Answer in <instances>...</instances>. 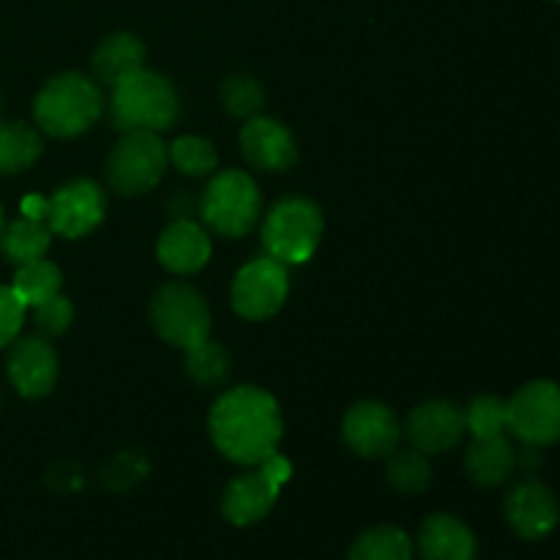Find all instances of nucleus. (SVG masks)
Wrapping results in <instances>:
<instances>
[{"mask_svg":"<svg viewBox=\"0 0 560 560\" xmlns=\"http://www.w3.org/2000/svg\"><path fill=\"white\" fill-rule=\"evenodd\" d=\"M211 441L230 463L257 468L282 441L284 421L279 402L257 386H235L219 394L208 413Z\"/></svg>","mask_w":560,"mask_h":560,"instance_id":"obj_1","label":"nucleus"},{"mask_svg":"<svg viewBox=\"0 0 560 560\" xmlns=\"http://www.w3.org/2000/svg\"><path fill=\"white\" fill-rule=\"evenodd\" d=\"M104 96L96 80L77 71L52 77L33 98V118L38 129L58 140L80 137L102 118Z\"/></svg>","mask_w":560,"mask_h":560,"instance_id":"obj_2","label":"nucleus"},{"mask_svg":"<svg viewBox=\"0 0 560 560\" xmlns=\"http://www.w3.org/2000/svg\"><path fill=\"white\" fill-rule=\"evenodd\" d=\"M109 91V124L118 131L159 135L180 115V98L173 82L151 69H140Z\"/></svg>","mask_w":560,"mask_h":560,"instance_id":"obj_3","label":"nucleus"},{"mask_svg":"<svg viewBox=\"0 0 560 560\" xmlns=\"http://www.w3.org/2000/svg\"><path fill=\"white\" fill-rule=\"evenodd\" d=\"M323 211L310 197H284L266 213L260 228L262 249L282 266L312 260L323 241Z\"/></svg>","mask_w":560,"mask_h":560,"instance_id":"obj_4","label":"nucleus"},{"mask_svg":"<svg viewBox=\"0 0 560 560\" xmlns=\"http://www.w3.org/2000/svg\"><path fill=\"white\" fill-rule=\"evenodd\" d=\"M260 189L244 170H222L208 180L197 211L206 228L224 238H244L260 219Z\"/></svg>","mask_w":560,"mask_h":560,"instance_id":"obj_5","label":"nucleus"},{"mask_svg":"<svg viewBox=\"0 0 560 560\" xmlns=\"http://www.w3.org/2000/svg\"><path fill=\"white\" fill-rule=\"evenodd\" d=\"M170 153L153 131H124L107 156L109 186L124 197H140L156 189L167 173Z\"/></svg>","mask_w":560,"mask_h":560,"instance_id":"obj_6","label":"nucleus"},{"mask_svg":"<svg viewBox=\"0 0 560 560\" xmlns=\"http://www.w3.org/2000/svg\"><path fill=\"white\" fill-rule=\"evenodd\" d=\"M151 323L164 342L189 350L211 334V310L191 284L170 282L153 295Z\"/></svg>","mask_w":560,"mask_h":560,"instance_id":"obj_7","label":"nucleus"},{"mask_svg":"<svg viewBox=\"0 0 560 560\" xmlns=\"http://www.w3.org/2000/svg\"><path fill=\"white\" fill-rule=\"evenodd\" d=\"M290 293L288 266L262 255L241 266L230 288V304L244 320H268L284 306Z\"/></svg>","mask_w":560,"mask_h":560,"instance_id":"obj_8","label":"nucleus"},{"mask_svg":"<svg viewBox=\"0 0 560 560\" xmlns=\"http://www.w3.org/2000/svg\"><path fill=\"white\" fill-rule=\"evenodd\" d=\"M506 430L525 446H550L560 441V386L534 381L506 402Z\"/></svg>","mask_w":560,"mask_h":560,"instance_id":"obj_9","label":"nucleus"},{"mask_svg":"<svg viewBox=\"0 0 560 560\" xmlns=\"http://www.w3.org/2000/svg\"><path fill=\"white\" fill-rule=\"evenodd\" d=\"M104 213H107V197L102 186L91 178H74L47 197L44 222L52 233L74 241L91 235L104 222Z\"/></svg>","mask_w":560,"mask_h":560,"instance_id":"obj_10","label":"nucleus"},{"mask_svg":"<svg viewBox=\"0 0 560 560\" xmlns=\"http://www.w3.org/2000/svg\"><path fill=\"white\" fill-rule=\"evenodd\" d=\"M342 438L350 452H355L359 457H392L397 452L399 441H402V424H399L388 405L364 399V402H355L345 413Z\"/></svg>","mask_w":560,"mask_h":560,"instance_id":"obj_11","label":"nucleus"},{"mask_svg":"<svg viewBox=\"0 0 560 560\" xmlns=\"http://www.w3.org/2000/svg\"><path fill=\"white\" fill-rule=\"evenodd\" d=\"M402 435H408L410 446L419 448L427 457L448 452L465 435V408L448 399H430L410 410Z\"/></svg>","mask_w":560,"mask_h":560,"instance_id":"obj_12","label":"nucleus"},{"mask_svg":"<svg viewBox=\"0 0 560 560\" xmlns=\"http://www.w3.org/2000/svg\"><path fill=\"white\" fill-rule=\"evenodd\" d=\"M9 381L22 397L42 399L58 383V355H55L52 345L44 337H27L20 342H11L9 350Z\"/></svg>","mask_w":560,"mask_h":560,"instance_id":"obj_13","label":"nucleus"},{"mask_svg":"<svg viewBox=\"0 0 560 560\" xmlns=\"http://www.w3.org/2000/svg\"><path fill=\"white\" fill-rule=\"evenodd\" d=\"M241 151H244L246 162L262 173H284L299 159L293 131L282 120L266 118V115H255L246 120V126L241 129Z\"/></svg>","mask_w":560,"mask_h":560,"instance_id":"obj_14","label":"nucleus"},{"mask_svg":"<svg viewBox=\"0 0 560 560\" xmlns=\"http://www.w3.org/2000/svg\"><path fill=\"white\" fill-rule=\"evenodd\" d=\"M558 501L541 481L525 479L514 485L506 498V520L512 530L523 539H545L558 525Z\"/></svg>","mask_w":560,"mask_h":560,"instance_id":"obj_15","label":"nucleus"},{"mask_svg":"<svg viewBox=\"0 0 560 560\" xmlns=\"http://www.w3.org/2000/svg\"><path fill=\"white\" fill-rule=\"evenodd\" d=\"M156 257L170 273H197L211 260V235L191 219H173L159 235Z\"/></svg>","mask_w":560,"mask_h":560,"instance_id":"obj_16","label":"nucleus"},{"mask_svg":"<svg viewBox=\"0 0 560 560\" xmlns=\"http://www.w3.org/2000/svg\"><path fill=\"white\" fill-rule=\"evenodd\" d=\"M279 498V487L271 485L266 476L260 474V468L252 470V474L235 476L228 487H224L222 495V514L230 525H255L260 520H266L271 514L273 503Z\"/></svg>","mask_w":560,"mask_h":560,"instance_id":"obj_17","label":"nucleus"},{"mask_svg":"<svg viewBox=\"0 0 560 560\" xmlns=\"http://www.w3.org/2000/svg\"><path fill=\"white\" fill-rule=\"evenodd\" d=\"M421 560H476V536L452 514H432L419 530Z\"/></svg>","mask_w":560,"mask_h":560,"instance_id":"obj_18","label":"nucleus"},{"mask_svg":"<svg viewBox=\"0 0 560 560\" xmlns=\"http://www.w3.org/2000/svg\"><path fill=\"white\" fill-rule=\"evenodd\" d=\"M93 77L98 85H118L126 77L137 74L145 69V44L135 36V33H109L98 42L96 52H93Z\"/></svg>","mask_w":560,"mask_h":560,"instance_id":"obj_19","label":"nucleus"},{"mask_svg":"<svg viewBox=\"0 0 560 560\" xmlns=\"http://www.w3.org/2000/svg\"><path fill=\"white\" fill-rule=\"evenodd\" d=\"M465 468L474 485L498 487L509 481V476L517 468V452L506 435L474 438L465 454Z\"/></svg>","mask_w":560,"mask_h":560,"instance_id":"obj_20","label":"nucleus"},{"mask_svg":"<svg viewBox=\"0 0 560 560\" xmlns=\"http://www.w3.org/2000/svg\"><path fill=\"white\" fill-rule=\"evenodd\" d=\"M49 244H52V230L38 219L22 217L16 222L3 224L0 230V255L14 262L16 268L42 260L49 252Z\"/></svg>","mask_w":560,"mask_h":560,"instance_id":"obj_21","label":"nucleus"},{"mask_svg":"<svg viewBox=\"0 0 560 560\" xmlns=\"http://www.w3.org/2000/svg\"><path fill=\"white\" fill-rule=\"evenodd\" d=\"M42 137L25 120L0 124V175H16L31 170L42 156Z\"/></svg>","mask_w":560,"mask_h":560,"instance_id":"obj_22","label":"nucleus"},{"mask_svg":"<svg viewBox=\"0 0 560 560\" xmlns=\"http://www.w3.org/2000/svg\"><path fill=\"white\" fill-rule=\"evenodd\" d=\"M348 560H413V541L397 525H377L353 541Z\"/></svg>","mask_w":560,"mask_h":560,"instance_id":"obj_23","label":"nucleus"},{"mask_svg":"<svg viewBox=\"0 0 560 560\" xmlns=\"http://www.w3.org/2000/svg\"><path fill=\"white\" fill-rule=\"evenodd\" d=\"M60 284H63V273H60V268L42 257V260L16 268V277L14 282H11V290L20 295V301L27 306V310H33V306L44 304L47 299L58 295Z\"/></svg>","mask_w":560,"mask_h":560,"instance_id":"obj_24","label":"nucleus"},{"mask_svg":"<svg viewBox=\"0 0 560 560\" xmlns=\"http://www.w3.org/2000/svg\"><path fill=\"white\" fill-rule=\"evenodd\" d=\"M386 479L394 490L408 492V495H419L430 487L432 481V465L427 459V454H421L419 448H405V452H394L388 457Z\"/></svg>","mask_w":560,"mask_h":560,"instance_id":"obj_25","label":"nucleus"},{"mask_svg":"<svg viewBox=\"0 0 560 560\" xmlns=\"http://www.w3.org/2000/svg\"><path fill=\"white\" fill-rule=\"evenodd\" d=\"M170 162L178 170L180 175H189V178H206L217 170V148L213 142H208L206 137L197 135H184L167 148Z\"/></svg>","mask_w":560,"mask_h":560,"instance_id":"obj_26","label":"nucleus"},{"mask_svg":"<svg viewBox=\"0 0 560 560\" xmlns=\"http://www.w3.org/2000/svg\"><path fill=\"white\" fill-rule=\"evenodd\" d=\"M186 353V372L200 386H222L230 372V355L219 342L202 339L195 348L184 350Z\"/></svg>","mask_w":560,"mask_h":560,"instance_id":"obj_27","label":"nucleus"},{"mask_svg":"<svg viewBox=\"0 0 560 560\" xmlns=\"http://www.w3.org/2000/svg\"><path fill=\"white\" fill-rule=\"evenodd\" d=\"M222 107L228 109L233 118H255L260 115L262 104H266V91H262L260 82L249 74H233L222 82Z\"/></svg>","mask_w":560,"mask_h":560,"instance_id":"obj_28","label":"nucleus"},{"mask_svg":"<svg viewBox=\"0 0 560 560\" xmlns=\"http://www.w3.org/2000/svg\"><path fill=\"white\" fill-rule=\"evenodd\" d=\"M465 432L474 438H495L506 432V402L498 397H476L465 408Z\"/></svg>","mask_w":560,"mask_h":560,"instance_id":"obj_29","label":"nucleus"},{"mask_svg":"<svg viewBox=\"0 0 560 560\" xmlns=\"http://www.w3.org/2000/svg\"><path fill=\"white\" fill-rule=\"evenodd\" d=\"M71 320H74V306L66 295H52L44 304L33 306V323H36L42 337H60L69 331Z\"/></svg>","mask_w":560,"mask_h":560,"instance_id":"obj_30","label":"nucleus"},{"mask_svg":"<svg viewBox=\"0 0 560 560\" xmlns=\"http://www.w3.org/2000/svg\"><path fill=\"white\" fill-rule=\"evenodd\" d=\"M25 312L27 306L22 304L20 295L0 284V348H9L20 337L22 326H25Z\"/></svg>","mask_w":560,"mask_h":560,"instance_id":"obj_31","label":"nucleus"},{"mask_svg":"<svg viewBox=\"0 0 560 560\" xmlns=\"http://www.w3.org/2000/svg\"><path fill=\"white\" fill-rule=\"evenodd\" d=\"M257 468H260V474L266 476L271 485H277L279 490H282V487L290 481V476H293V465H290L282 454H271V457H268L266 463L257 465Z\"/></svg>","mask_w":560,"mask_h":560,"instance_id":"obj_32","label":"nucleus"},{"mask_svg":"<svg viewBox=\"0 0 560 560\" xmlns=\"http://www.w3.org/2000/svg\"><path fill=\"white\" fill-rule=\"evenodd\" d=\"M22 217L38 219V222H44V219H47V197L27 195L25 200H22Z\"/></svg>","mask_w":560,"mask_h":560,"instance_id":"obj_33","label":"nucleus"},{"mask_svg":"<svg viewBox=\"0 0 560 560\" xmlns=\"http://www.w3.org/2000/svg\"><path fill=\"white\" fill-rule=\"evenodd\" d=\"M517 465L525 470H536L541 465V457H539V448L536 446H525L523 452L517 454Z\"/></svg>","mask_w":560,"mask_h":560,"instance_id":"obj_34","label":"nucleus"},{"mask_svg":"<svg viewBox=\"0 0 560 560\" xmlns=\"http://www.w3.org/2000/svg\"><path fill=\"white\" fill-rule=\"evenodd\" d=\"M3 224H5V219H3V206H0V230H3Z\"/></svg>","mask_w":560,"mask_h":560,"instance_id":"obj_35","label":"nucleus"},{"mask_svg":"<svg viewBox=\"0 0 560 560\" xmlns=\"http://www.w3.org/2000/svg\"><path fill=\"white\" fill-rule=\"evenodd\" d=\"M556 3H560V0H556Z\"/></svg>","mask_w":560,"mask_h":560,"instance_id":"obj_36","label":"nucleus"}]
</instances>
